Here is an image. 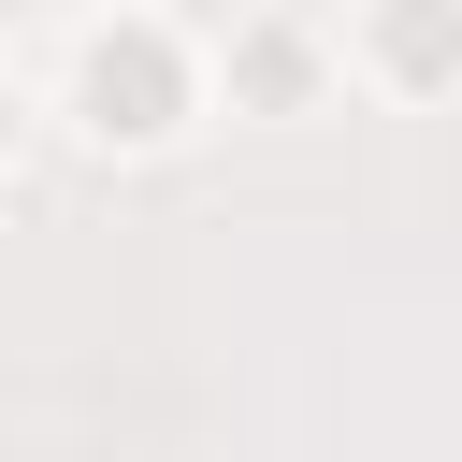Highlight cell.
Masks as SVG:
<instances>
[{"label":"cell","mask_w":462,"mask_h":462,"mask_svg":"<svg viewBox=\"0 0 462 462\" xmlns=\"http://www.w3.org/2000/svg\"><path fill=\"white\" fill-rule=\"evenodd\" d=\"M14 14H29V29H58V14H72V0H14Z\"/></svg>","instance_id":"277c9868"},{"label":"cell","mask_w":462,"mask_h":462,"mask_svg":"<svg viewBox=\"0 0 462 462\" xmlns=\"http://www.w3.org/2000/svg\"><path fill=\"white\" fill-rule=\"evenodd\" d=\"M188 116H217V43L144 14V0H101L72 43H58V130L87 159H159Z\"/></svg>","instance_id":"6da1fadb"},{"label":"cell","mask_w":462,"mask_h":462,"mask_svg":"<svg viewBox=\"0 0 462 462\" xmlns=\"http://www.w3.org/2000/svg\"><path fill=\"white\" fill-rule=\"evenodd\" d=\"M217 87H231V116H318L346 87V29L303 14V0H260V14L217 29Z\"/></svg>","instance_id":"7a4b0ae2"},{"label":"cell","mask_w":462,"mask_h":462,"mask_svg":"<svg viewBox=\"0 0 462 462\" xmlns=\"http://www.w3.org/2000/svg\"><path fill=\"white\" fill-rule=\"evenodd\" d=\"M346 87H375V101L462 87V0H361L346 14Z\"/></svg>","instance_id":"3957f363"}]
</instances>
